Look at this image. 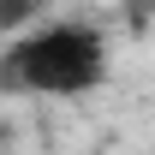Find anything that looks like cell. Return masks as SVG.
Instances as JSON below:
<instances>
[{
	"label": "cell",
	"mask_w": 155,
	"mask_h": 155,
	"mask_svg": "<svg viewBox=\"0 0 155 155\" xmlns=\"http://www.w3.org/2000/svg\"><path fill=\"white\" fill-rule=\"evenodd\" d=\"M107 36L84 18H42L0 42V96H90L107 84Z\"/></svg>",
	"instance_id": "6da1fadb"
}]
</instances>
